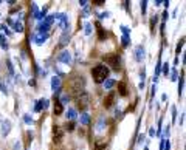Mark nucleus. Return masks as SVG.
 <instances>
[{"label": "nucleus", "instance_id": "f257e3e1", "mask_svg": "<svg viewBox=\"0 0 186 150\" xmlns=\"http://www.w3.org/2000/svg\"><path fill=\"white\" fill-rule=\"evenodd\" d=\"M109 67H105V65H96L95 68L91 70V76H93V80H95L96 84H101L104 82L105 79H107L109 76Z\"/></svg>", "mask_w": 186, "mask_h": 150}, {"label": "nucleus", "instance_id": "f03ea898", "mask_svg": "<svg viewBox=\"0 0 186 150\" xmlns=\"http://www.w3.org/2000/svg\"><path fill=\"white\" fill-rule=\"evenodd\" d=\"M84 87H85V79L82 76H73L71 80H70V90L71 93H75L76 96L79 93L84 91Z\"/></svg>", "mask_w": 186, "mask_h": 150}, {"label": "nucleus", "instance_id": "7ed1b4c3", "mask_svg": "<svg viewBox=\"0 0 186 150\" xmlns=\"http://www.w3.org/2000/svg\"><path fill=\"white\" fill-rule=\"evenodd\" d=\"M104 62H105V67H110L113 68L115 71L119 70V56L118 54H105L104 56Z\"/></svg>", "mask_w": 186, "mask_h": 150}, {"label": "nucleus", "instance_id": "20e7f679", "mask_svg": "<svg viewBox=\"0 0 186 150\" xmlns=\"http://www.w3.org/2000/svg\"><path fill=\"white\" fill-rule=\"evenodd\" d=\"M76 104H78V107L81 108V110H84V108H87L88 104H90V96H88L85 91L79 93L78 96H76Z\"/></svg>", "mask_w": 186, "mask_h": 150}, {"label": "nucleus", "instance_id": "39448f33", "mask_svg": "<svg viewBox=\"0 0 186 150\" xmlns=\"http://www.w3.org/2000/svg\"><path fill=\"white\" fill-rule=\"evenodd\" d=\"M53 22H55V16H47L44 22H41V25H39V33H48L50 26L53 25Z\"/></svg>", "mask_w": 186, "mask_h": 150}, {"label": "nucleus", "instance_id": "423d86ee", "mask_svg": "<svg viewBox=\"0 0 186 150\" xmlns=\"http://www.w3.org/2000/svg\"><path fill=\"white\" fill-rule=\"evenodd\" d=\"M55 19H56V23L67 33L68 31V17H67V14H58V16H55Z\"/></svg>", "mask_w": 186, "mask_h": 150}, {"label": "nucleus", "instance_id": "0eeeda50", "mask_svg": "<svg viewBox=\"0 0 186 150\" xmlns=\"http://www.w3.org/2000/svg\"><path fill=\"white\" fill-rule=\"evenodd\" d=\"M62 136H64V130L58 126L53 127V142L55 144H59L62 141Z\"/></svg>", "mask_w": 186, "mask_h": 150}, {"label": "nucleus", "instance_id": "6e6552de", "mask_svg": "<svg viewBox=\"0 0 186 150\" xmlns=\"http://www.w3.org/2000/svg\"><path fill=\"white\" fill-rule=\"evenodd\" d=\"M58 60L59 62H62V64H71V60H73V57H71V53L68 51V50H65V51H62L59 56H58Z\"/></svg>", "mask_w": 186, "mask_h": 150}, {"label": "nucleus", "instance_id": "1a4fd4ad", "mask_svg": "<svg viewBox=\"0 0 186 150\" xmlns=\"http://www.w3.org/2000/svg\"><path fill=\"white\" fill-rule=\"evenodd\" d=\"M61 85H62V80H61V77L55 76V77L51 79V90L55 91V93H59V90H61Z\"/></svg>", "mask_w": 186, "mask_h": 150}, {"label": "nucleus", "instance_id": "9d476101", "mask_svg": "<svg viewBox=\"0 0 186 150\" xmlns=\"http://www.w3.org/2000/svg\"><path fill=\"white\" fill-rule=\"evenodd\" d=\"M47 39H48V33H37V34L34 36V42H36L37 45H42Z\"/></svg>", "mask_w": 186, "mask_h": 150}, {"label": "nucleus", "instance_id": "9b49d317", "mask_svg": "<svg viewBox=\"0 0 186 150\" xmlns=\"http://www.w3.org/2000/svg\"><path fill=\"white\" fill-rule=\"evenodd\" d=\"M113 102H115V93H109L107 96L104 98V107L105 108H110L113 105Z\"/></svg>", "mask_w": 186, "mask_h": 150}, {"label": "nucleus", "instance_id": "f8f14e48", "mask_svg": "<svg viewBox=\"0 0 186 150\" xmlns=\"http://www.w3.org/2000/svg\"><path fill=\"white\" fill-rule=\"evenodd\" d=\"M105 147H107V141L105 139H98L93 144V150H105Z\"/></svg>", "mask_w": 186, "mask_h": 150}, {"label": "nucleus", "instance_id": "ddd939ff", "mask_svg": "<svg viewBox=\"0 0 186 150\" xmlns=\"http://www.w3.org/2000/svg\"><path fill=\"white\" fill-rule=\"evenodd\" d=\"M11 132V121H3L2 122V135L6 136Z\"/></svg>", "mask_w": 186, "mask_h": 150}, {"label": "nucleus", "instance_id": "4468645a", "mask_svg": "<svg viewBox=\"0 0 186 150\" xmlns=\"http://www.w3.org/2000/svg\"><path fill=\"white\" fill-rule=\"evenodd\" d=\"M118 93L121 94V96H127V93H129V91H127V85H126L124 80L118 84Z\"/></svg>", "mask_w": 186, "mask_h": 150}, {"label": "nucleus", "instance_id": "2eb2a0df", "mask_svg": "<svg viewBox=\"0 0 186 150\" xmlns=\"http://www.w3.org/2000/svg\"><path fill=\"white\" fill-rule=\"evenodd\" d=\"M135 59L138 62H141L144 59V48L143 47H137V50H135Z\"/></svg>", "mask_w": 186, "mask_h": 150}, {"label": "nucleus", "instance_id": "dca6fc26", "mask_svg": "<svg viewBox=\"0 0 186 150\" xmlns=\"http://www.w3.org/2000/svg\"><path fill=\"white\" fill-rule=\"evenodd\" d=\"M53 112H55V115H56V116H59V115L64 112V105H62L58 99H56V102H55V110H53Z\"/></svg>", "mask_w": 186, "mask_h": 150}, {"label": "nucleus", "instance_id": "f3484780", "mask_svg": "<svg viewBox=\"0 0 186 150\" xmlns=\"http://www.w3.org/2000/svg\"><path fill=\"white\" fill-rule=\"evenodd\" d=\"M65 116H67V119H68L70 122H73V121L76 119V110H75V108H68L67 113H65Z\"/></svg>", "mask_w": 186, "mask_h": 150}, {"label": "nucleus", "instance_id": "a211bd4d", "mask_svg": "<svg viewBox=\"0 0 186 150\" xmlns=\"http://www.w3.org/2000/svg\"><path fill=\"white\" fill-rule=\"evenodd\" d=\"M68 40H70V34L68 33H64V36L59 40V47H65V45L68 44Z\"/></svg>", "mask_w": 186, "mask_h": 150}, {"label": "nucleus", "instance_id": "6ab92c4d", "mask_svg": "<svg viewBox=\"0 0 186 150\" xmlns=\"http://www.w3.org/2000/svg\"><path fill=\"white\" fill-rule=\"evenodd\" d=\"M115 84H116V80H115V79H107V80H104V87L107 88V90H110Z\"/></svg>", "mask_w": 186, "mask_h": 150}, {"label": "nucleus", "instance_id": "aec40b11", "mask_svg": "<svg viewBox=\"0 0 186 150\" xmlns=\"http://www.w3.org/2000/svg\"><path fill=\"white\" fill-rule=\"evenodd\" d=\"M96 26H98V39H99V40H104V39H105V36H107V34L104 33V30L101 28V26H99L98 23H96Z\"/></svg>", "mask_w": 186, "mask_h": 150}, {"label": "nucleus", "instance_id": "412c9836", "mask_svg": "<svg viewBox=\"0 0 186 150\" xmlns=\"http://www.w3.org/2000/svg\"><path fill=\"white\" fill-rule=\"evenodd\" d=\"M12 25H14V30H16L17 33H23V23H22V22H14Z\"/></svg>", "mask_w": 186, "mask_h": 150}, {"label": "nucleus", "instance_id": "4be33fe9", "mask_svg": "<svg viewBox=\"0 0 186 150\" xmlns=\"http://www.w3.org/2000/svg\"><path fill=\"white\" fill-rule=\"evenodd\" d=\"M88 122H90V116H88L87 113H82V115H81V124L87 126Z\"/></svg>", "mask_w": 186, "mask_h": 150}, {"label": "nucleus", "instance_id": "5701e85b", "mask_svg": "<svg viewBox=\"0 0 186 150\" xmlns=\"http://www.w3.org/2000/svg\"><path fill=\"white\" fill-rule=\"evenodd\" d=\"M169 148H171L169 139H163L161 141V145H160V150H169Z\"/></svg>", "mask_w": 186, "mask_h": 150}, {"label": "nucleus", "instance_id": "b1692460", "mask_svg": "<svg viewBox=\"0 0 186 150\" xmlns=\"http://www.w3.org/2000/svg\"><path fill=\"white\" fill-rule=\"evenodd\" d=\"M104 124H105V119H104V118H101V119L98 121V126H96V130H98V132H102V129H104Z\"/></svg>", "mask_w": 186, "mask_h": 150}, {"label": "nucleus", "instance_id": "393cba45", "mask_svg": "<svg viewBox=\"0 0 186 150\" xmlns=\"http://www.w3.org/2000/svg\"><path fill=\"white\" fill-rule=\"evenodd\" d=\"M68 101H70V94H67V93H64V94H62V98H61V101H59V102H61V104L64 105V104H67Z\"/></svg>", "mask_w": 186, "mask_h": 150}, {"label": "nucleus", "instance_id": "a878e982", "mask_svg": "<svg viewBox=\"0 0 186 150\" xmlns=\"http://www.w3.org/2000/svg\"><path fill=\"white\" fill-rule=\"evenodd\" d=\"M84 33H85V36L91 34V23H85L84 25Z\"/></svg>", "mask_w": 186, "mask_h": 150}, {"label": "nucleus", "instance_id": "bb28decb", "mask_svg": "<svg viewBox=\"0 0 186 150\" xmlns=\"http://www.w3.org/2000/svg\"><path fill=\"white\" fill-rule=\"evenodd\" d=\"M0 42H2V48L3 50H8V44H6V40H5L3 36H0Z\"/></svg>", "mask_w": 186, "mask_h": 150}, {"label": "nucleus", "instance_id": "cd10ccee", "mask_svg": "<svg viewBox=\"0 0 186 150\" xmlns=\"http://www.w3.org/2000/svg\"><path fill=\"white\" fill-rule=\"evenodd\" d=\"M23 121L26 122V124H33V118H31L30 115H25V116H23Z\"/></svg>", "mask_w": 186, "mask_h": 150}, {"label": "nucleus", "instance_id": "c85d7f7f", "mask_svg": "<svg viewBox=\"0 0 186 150\" xmlns=\"http://www.w3.org/2000/svg\"><path fill=\"white\" fill-rule=\"evenodd\" d=\"M130 44V39H129V36H123V47H127Z\"/></svg>", "mask_w": 186, "mask_h": 150}, {"label": "nucleus", "instance_id": "c756f323", "mask_svg": "<svg viewBox=\"0 0 186 150\" xmlns=\"http://www.w3.org/2000/svg\"><path fill=\"white\" fill-rule=\"evenodd\" d=\"M183 44H184V37L180 39V42H178V45H177V53H180V50L183 48Z\"/></svg>", "mask_w": 186, "mask_h": 150}, {"label": "nucleus", "instance_id": "7c9ffc66", "mask_svg": "<svg viewBox=\"0 0 186 150\" xmlns=\"http://www.w3.org/2000/svg\"><path fill=\"white\" fill-rule=\"evenodd\" d=\"M41 110H42V102L37 101L36 102V107H34V112H41Z\"/></svg>", "mask_w": 186, "mask_h": 150}, {"label": "nucleus", "instance_id": "2f4dec72", "mask_svg": "<svg viewBox=\"0 0 186 150\" xmlns=\"http://www.w3.org/2000/svg\"><path fill=\"white\" fill-rule=\"evenodd\" d=\"M183 80H184V77L181 76L180 77V84H178V94H181V91H183Z\"/></svg>", "mask_w": 186, "mask_h": 150}, {"label": "nucleus", "instance_id": "473e14b6", "mask_svg": "<svg viewBox=\"0 0 186 150\" xmlns=\"http://www.w3.org/2000/svg\"><path fill=\"white\" fill-rule=\"evenodd\" d=\"M41 102H42V108H44V110L50 105V101H48V99H41Z\"/></svg>", "mask_w": 186, "mask_h": 150}, {"label": "nucleus", "instance_id": "72a5a7b5", "mask_svg": "<svg viewBox=\"0 0 186 150\" xmlns=\"http://www.w3.org/2000/svg\"><path fill=\"white\" fill-rule=\"evenodd\" d=\"M161 67H163V68H161L163 73H164V74H168V73H169V65H168V62H166V64H163Z\"/></svg>", "mask_w": 186, "mask_h": 150}, {"label": "nucleus", "instance_id": "f704fd0d", "mask_svg": "<svg viewBox=\"0 0 186 150\" xmlns=\"http://www.w3.org/2000/svg\"><path fill=\"white\" fill-rule=\"evenodd\" d=\"M31 9H33V14H34V17H36V16L39 14V11H37V5H36V3H33V5H31Z\"/></svg>", "mask_w": 186, "mask_h": 150}, {"label": "nucleus", "instance_id": "c9c22d12", "mask_svg": "<svg viewBox=\"0 0 186 150\" xmlns=\"http://www.w3.org/2000/svg\"><path fill=\"white\" fill-rule=\"evenodd\" d=\"M121 31H123V36H129V28L127 26H121Z\"/></svg>", "mask_w": 186, "mask_h": 150}, {"label": "nucleus", "instance_id": "e433bc0d", "mask_svg": "<svg viewBox=\"0 0 186 150\" xmlns=\"http://www.w3.org/2000/svg\"><path fill=\"white\" fill-rule=\"evenodd\" d=\"M8 70H9V73H11V74H14V68H12L11 60H8Z\"/></svg>", "mask_w": 186, "mask_h": 150}, {"label": "nucleus", "instance_id": "4c0bfd02", "mask_svg": "<svg viewBox=\"0 0 186 150\" xmlns=\"http://www.w3.org/2000/svg\"><path fill=\"white\" fill-rule=\"evenodd\" d=\"M146 5H148V2H141V12L143 14H146Z\"/></svg>", "mask_w": 186, "mask_h": 150}, {"label": "nucleus", "instance_id": "58836bf2", "mask_svg": "<svg viewBox=\"0 0 186 150\" xmlns=\"http://www.w3.org/2000/svg\"><path fill=\"white\" fill-rule=\"evenodd\" d=\"M67 130H68V132H73V130H75V124H73V122L67 124Z\"/></svg>", "mask_w": 186, "mask_h": 150}, {"label": "nucleus", "instance_id": "ea45409f", "mask_svg": "<svg viewBox=\"0 0 186 150\" xmlns=\"http://www.w3.org/2000/svg\"><path fill=\"white\" fill-rule=\"evenodd\" d=\"M143 141H144V135H140V136H138V142L143 144Z\"/></svg>", "mask_w": 186, "mask_h": 150}, {"label": "nucleus", "instance_id": "a19ab883", "mask_svg": "<svg viewBox=\"0 0 186 150\" xmlns=\"http://www.w3.org/2000/svg\"><path fill=\"white\" fill-rule=\"evenodd\" d=\"M183 118H184V113H181V116H180V121H178V124H180V126L183 124Z\"/></svg>", "mask_w": 186, "mask_h": 150}, {"label": "nucleus", "instance_id": "79ce46f5", "mask_svg": "<svg viewBox=\"0 0 186 150\" xmlns=\"http://www.w3.org/2000/svg\"><path fill=\"white\" fill-rule=\"evenodd\" d=\"M93 3H95V5H104L102 0H96V2H93Z\"/></svg>", "mask_w": 186, "mask_h": 150}, {"label": "nucleus", "instance_id": "37998d69", "mask_svg": "<svg viewBox=\"0 0 186 150\" xmlns=\"http://www.w3.org/2000/svg\"><path fill=\"white\" fill-rule=\"evenodd\" d=\"M172 79H174V80L177 79V71H175V70H174V71H172Z\"/></svg>", "mask_w": 186, "mask_h": 150}, {"label": "nucleus", "instance_id": "c03bdc74", "mask_svg": "<svg viewBox=\"0 0 186 150\" xmlns=\"http://www.w3.org/2000/svg\"><path fill=\"white\" fill-rule=\"evenodd\" d=\"M79 5H82V6L87 5V0H81V2H79Z\"/></svg>", "mask_w": 186, "mask_h": 150}]
</instances>
